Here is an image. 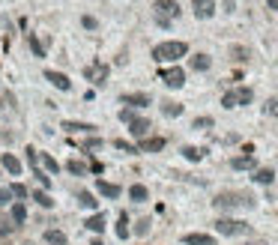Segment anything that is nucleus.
Wrapping results in <instances>:
<instances>
[{
    "mask_svg": "<svg viewBox=\"0 0 278 245\" xmlns=\"http://www.w3.org/2000/svg\"><path fill=\"white\" fill-rule=\"evenodd\" d=\"M153 9H156V15H159V24H168L171 18L180 15V3H177V0H156Z\"/></svg>",
    "mask_w": 278,
    "mask_h": 245,
    "instance_id": "obj_4",
    "label": "nucleus"
},
{
    "mask_svg": "<svg viewBox=\"0 0 278 245\" xmlns=\"http://www.w3.org/2000/svg\"><path fill=\"white\" fill-rule=\"evenodd\" d=\"M45 81H51L57 90H69V87H72V81H69L63 72H54V69H45Z\"/></svg>",
    "mask_w": 278,
    "mask_h": 245,
    "instance_id": "obj_9",
    "label": "nucleus"
},
{
    "mask_svg": "<svg viewBox=\"0 0 278 245\" xmlns=\"http://www.w3.org/2000/svg\"><path fill=\"white\" fill-rule=\"evenodd\" d=\"M147 231H150V222H141V225H138V234H141V237H144V234H147Z\"/></svg>",
    "mask_w": 278,
    "mask_h": 245,
    "instance_id": "obj_41",
    "label": "nucleus"
},
{
    "mask_svg": "<svg viewBox=\"0 0 278 245\" xmlns=\"http://www.w3.org/2000/svg\"><path fill=\"white\" fill-rule=\"evenodd\" d=\"M63 129H66V135H81V132H93L96 126H90V123H75V120H66V123H63Z\"/></svg>",
    "mask_w": 278,
    "mask_h": 245,
    "instance_id": "obj_13",
    "label": "nucleus"
},
{
    "mask_svg": "<svg viewBox=\"0 0 278 245\" xmlns=\"http://www.w3.org/2000/svg\"><path fill=\"white\" fill-rule=\"evenodd\" d=\"M222 105H225V108H237V96H234V90L222 96Z\"/></svg>",
    "mask_w": 278,
    "mask_h": 245,
    "instance_id": "obj_30",
    "label": "nucleus"
},
{
    "mask_svg": "<svg viewBox=\"0 0 278 245\" xmlns=\"http://www.w3.org/2000/svg\"><path fill=\"white\" fill-rule=\"evenodd\" d=\"M120 120H123V123H132V120H138V117H135L132 108H126V111H120Z\"/></svg>",
    "mask_w": 278,
    "mask_h": 245,
    "instance_id": "obj_37",
    "label": "nucleus"
},
{
    "mask_svg": "<svg viewBox=\"0 0 278 245\" xmlns=\"http://www.w3.org/2000/svg\"><path fill=\"white\" fill-rule=\"evenodd\" d=\"M9 192H12V195H15V198H21V201H24V198H27V189H24V186H21V183H15V186H12V189H9Z\"/></svg>",
    "mask_w": 278,
    "mask_h": 245,
    "instance_id": "obj_35",
    "label": "nucleus"
},
{
    "mask_svg": "<svg viewBox=\"0 0 278 245\" xmlns=\"http://www.w3.org/2000/svg\"><path fill=\"white\" fill-rule=\"evenodd\" d=\"M192 126H195V129H210V126H213V117H198Z\"/></svg>",
    "mask_w": 278,
    "mask_h": 245,
    "instance_id": "obj_31",
    "label": "nucleus"
},
{
    "mask_svg": "<svg viewBox=\"0 0 278 245\" xmlns=\"http://www.w3.org/2000/svg\"><path fill=\"white\" fill-rule=\"evenodd\" d=\"M96 189H99V195H105V198H111V201H117V198H120V186H114V183L96 180Z\"/></svg>",
    "mask_w": 278,
    "mask_h": 245,
    "instance_id": "obj_12",
    "label": "nucleus"
},
{
    "mask_svg": "<svg viewBox=\"0 0 278 245\" xmlns=\"http://www.w3.org/2000/svg\"><path fill=\"white\" fill-rule=\"evenodd\" d=\"M150 129H153V126H150V120H144V117H138V120H132V123H129V132H132L135 138H144Z\"/></svg>",
    "mask_w": 278,
    "mask_h": 245,
    "instance_id": "obj_10",
    "label": "nucleus"
},
{
    "mask_svg": "<svg viewBox=\"0 0 278 245\" xmlns=\"http://www.w3.org/2000/svg\"><path fill=\"white\" fill-rule=\"evenodd\" d=\"M216 231L222 237H240V234H249V225L246 222H237V219H219L216 222Z\"/></svg>",
    "mask_w": 278,
    "mask_h": 245,
    "instance_id": "obj_3",
    "label": "nucleus"
},
{
    "mask_svg": "<svg viewBox=\"0 0 278 245\" xmlns=\"http://www.w3.org/2000/svg\"><path fill=\"white\" fill-rule=\"evenodd\" d=\"M162 111H165L168 117H180V114H183V105H180V102H165Z\"/></svg>",
    "mask_w": 278,
    "mask_h": 245,
    "instance_id": "obj_22",
    "label": "nucleus"
},
{
    "mask_svg": "<svg viewBox=\"0 0 278 245\" xmlns=\"http://www.w3.org/2000/svg\"><path fill=\"white\" fill-rule=\"evenodd\" d=\"M30 48H33V54H36V57H45V48L39 45V39H36V36H30Z\"/></svg>",
    "mask_w": 278,
    "mask_h": 245,
    "instance_id": "obj_29",
    "label": "nucleus"
},
{
    "mask_svg": "<svg viewBox=\"0 0 278 245\" xmlns=\"http://www.w3.org/2000/svg\"><path fill=\"white\" fill-rule=\"evenodd\" d=\"M129 198H132L135 204H141V201H147V189H144V186H132V189H129Z\"/></svg>",
    "mask_w": 278,
    "mask_h": 245,
    "instance_id": "obj_24",
    "label": "nucleus"
},
{
    "mask_svg": "<svg viewBox=\"0 0 278 245\" xmlns=\"http://www.w3.org/2000/svg\"><path fill=\"white\" fill-rule=\"evenodd\" d=\"M219 210H252L255 201L249 195H240V192H222L216 201H213Z\"/></svg>",
    "mask_w": 278,
    "mask_h": 245,
    "instance_id": "obj_2",
    "label": "nucleus"
},
{
    "mask_svg": "<svg viewBox=\"0 0 278 245\" xmlns=\"http://www.w3.org/2000/svg\"><path fill=\"white\" fill-rule=\"evenodd\" d=\"M84 75H87L90 81H96V84H105V78H108V66H105V63H93V66L84 69Z\"/></svg>",
    "mask_w": 278,
    "mask_h": 245,
    "instance_id": "obj_7",
    "label": "nucleus"
},
{
    "mask_svg": "<svg viewBox=\"0 0 278 245\" xmlns=\"http://www.w3.org/2000/svg\"><path fill=\"white\" fill-rule=\"evenodd\" d=\"M45 243H48V245H66V243H69V237H66L63 231L51 228V231H45Z\"/></svg>",
    "mask_w": 278,
    "mask_h": 245,
    "instance_id": "obj_16",
    "label": "nucleus"
},
{
    "mask_svg": "<svg viewBox=\"0 0 278 245\" xmlns=\"http://www.w3.org/2000/svg\"><path fill=\"white\" fill-rule=\"evenodd\" d=\"M120 102L129 105V108H147L150 105V96L147 93H126V96H120Z\"/></svg>",
    "mask_w": 278,
    "mask_h": 245,
    "instance_id": "obj_8",
    "label": "nucleus"
},
{
    "mask_svg": "<svg viewBox=\"0 0 278 245\" xmlns=\"http://www.w3.org/2000/svg\"><path fill=\"white\" fill-rule=\"evenodd\" d=\"M42 165L48 168V174H57V162H54L51 156H42Z\"/></svg>",
    "mask_w": 278,
    "mask_h": 245,
    "instance_id": "obj_34",
    "label": "nucleus"
},
{
    "mask_svg": "<svg viewBox=\"0 0 278 245\" xmlns=\"http://www.w3.org/2000/svg\"><path fill=\"white\" fill-rule=\"evenodd\" d=\"M264 111H267L270 117H278V96H276V99H270V102H267V108H264Z\"/></svg>",
    "mask_w": 278,
    "mask_h": 245,
    "instance_id": "obj_33",
    "label": "nucleus"
},
{
    "mask_svg": "<svg viewBox=\"0 0 278 245\" xmlns=\"http://www.w3.org/2000/svg\"><path fill=\"white\" fill-rule=\"evenodd\" d=\"M276 180V174H273V168H261L258 174H255V183H261V186H270Z\"/></svg>",
    "mask_w": 278,
    "mask_h": 245,
    "instance_id": "obj_18",
    "label": "nucleus"
},
{
    "mask_svg": "<svg viewBox=\"0 0 278 245\" xmlns=\"http://www.w3.org/2000/svg\"><path fill=\"white\" fill-rule=\"evenodd\" d=\"M81 24H84L87 30H96V18H90V15H84V18H81Z\"/></svg>",
    "mask_w": 278,
    "mask_h": 245,
    "instance_id": "obj_40",
    "label": "nucleus"
},
{
    "mask_svg": "<svg viewBox=\"0 0 278 245\" xmlns=\"http://www.w3.org/2000/svg\"><path fill=\"white\" fill-rule=\"evenodd\" d=\"M138 150L141 153H159V150H165V138H147V141H141Z\"/></svg>",
    "mask_w": 278,
    "mask_h": 245,
    "instance_id": "obj_14",
    "label": "nucleus"
},
{
    "mask_svg": "<svg viewBox=\"0 0 278 245\" xmlns=\"http://www.w3.org/2000/svg\"><path fill=\"white\" fill-rule=\"evenodd\" d=\"M66 168H69L72 174H78V177H81V174H87V165H84V162H69Z\"/></svg>",
    "mask_w": 278,
    "mask_h": 245,
    "instance_id": "obj_28",
    "label": "nucleus"
},
{
    "mask_svg": "<svg viewBox=\"0 0 278 245\" xmlns=\"http://www.w3.org/2000/svg\"><path fill=\"white\" fill-rule=\"evenodd\" d=\"M33 198H36V204H39V207H45V210H51V207H54V201H51V195H45V192H36Z\"/></svg>",
    "mask_w": 278,
    "mask_h": 245,
    "instance_id": "obj_26",
    "label": "nucleus"
},
{
    "mask_svg": "<svg viewBox=\"0 0 278 245\" xmlns=\"http://www.w3.org/2000/svg\"><path fill=\"white\" fill-rule=\"evenodd\" d=\"M234 96H237V105H249V102L255 99V93H252L249 87H240V90H234Z\"/></svg>",
    "mask_w": 278,
    "mask_h": 245,
    "instance_id": "obj_19",
    "label": "nucleus"
},
{
    "mask_svg": "<svg viewBox=\"0 0 278 245\" xmlns=\"http://www.w3.org/2000/svg\"><path fill=\"white\" fill-rule=\"evenodd\" d=\"M231 54H234V60H246V57H249V51H246V48H237V45L231 48Z\"/></svg>",
    "mask_w": 278,
    "mask_h": 245,
    "instance_id": "obj_36",
    "label": "nucleus"
},
{
    "mask_svg": "<svg viewBox=\"0 0 278 245\" xmlns=\"http://www.w3.org/2000/svg\"><path fill=\"white\" fill-rule=\"evenodd\" d=\"M117 237H120V240H126V237H129V228H126V216H120V225H117Z\"/></svg>",
    "mask_w": 278,
    "mask_h": 245,
    "instance_id": "obj_32",
    "label": "nucleus"
},
{
    "mask_svg": "<svg viewBox=\"0 0 278 245\" xmlns=\"http://www.w3.org/2000/svg\"><path fill=\"white\" fill-rule=\"evenodd\" d=\"M231 165H234L237 171H246V168H255V159H252V156H240V159H234Z\"/></svg>",
    "mask_w": 278,
    "mask_h": 245,
    "instance_id": "obj_23",
    "label": "nucleus"
},
{
    "mask_svg": "<svg viewBox=\"0 0 278 245\" xmlns=\"http://www.w3.org/2000/svg\"><path fill=\"white\" fill-rule=\"evenodd\" d=\"M114 144H117V150H123V153H138V150H135L132 144H126V141H114Z\"/></svg>",
    "mask_w": 278,
    "mask_h": 245,
    "instance_id": "obj_38",
    "label": "nucleus"
},
{
    "mask_svg": "<svg viewBox=\"0 0 278 245\" xmlns=\"http://www.w3.org/2000/svg\"><path fill=\"white\" fill-rule=\"evenodd\" d=\"M78 201H81V207H87V210H96V204H99L90 192H81V195H78Z\"/></svg>",
    "mask_w": 278,
    "mask_h": 245,
    "instance_id": "obj_25",
    "label": "nucleus"
},
{
    "mask_svg": "<svg viewBox=\"0 0 278 245\" xmlns=\"http://www.w3.org/2000/svg\"><path fill=\"white\" fill-rule=\"evenodd\" d=\"M9 198H12V192H9V189H0V207H6V204H12Z\"/></svg>",
    "mask_w": 278,
    "mask_h": 245,
    "instance_id": "obj_39",
    "label": "nucleus"
},
{
    "mask_svg": "<svg viewBox=\"0 0 278 245\" xmlns=\"http://www.w3.org/2000/svg\"><path fill=\"white\" fill-rule=\"evenodd\" d=\"M12 219H15L18 225L27 219V210H24V204H15V207H12Z\"/></svg>",
    "mask_w": 278,
    "mask_h": 245,
    "instance_id": "obj_27",
    "label": "nucleus"
},
{
    "mask_svg": "<svg viewBox=\"0 0 278 245\" xmlns=\"http://www.w3.org/2000/svg\"><path fill=\"white\" fill-rule=\"evenodd\" d=\"M210 66H213V60H210L207 54H195V57H192V69H195V72H207Z\"/></svg>",
    "mask_w": 278,
    "mask_h": 245,
    "instance_id": "obj_17",
    "label": "nucleus"
},
{
    "mask_svg": "<svg viewBox=\"0 0 278 245\" xmlns=\"http://www.w3.org/2000/svg\"><path fill=\"white\" fill-rule=\"evenodd\" d=\"M270 9H278V0H270Z\"/></svg>",
    "mask_w": 278,
    "mask_h": 245,
    "instance_id": "obj_42",
    "label": "nucleus"
},
{
    "mask_svg": "<svg viewBox=\"0 0 278 245\" xmlns=\"http://www.w3.org/2000/svg\"><path fill=\"white\" fill-rule=\"evenodd\" d=\"M192 9L201 21H207V18L216 15V0H192Z\"/></svg>",
    "mask_w": 278,
    "mask_h": 245,
    "instance_id": "obj_6",
    "label": "nucleus"
},
{
    "mask_svg": "<svg viewBox=\"0 0 278 245\" xmlns=\"http://www.w3.org/2000/svg\"><path fill=\"white\" fill-rule=\"evenodd\" d=\"M183 243H186V245H216V240L207 237V234H186Z\"/></svg>",
    "mask_w": 278,
    "mask_h": 245,
    "instance_id": "obj_15",
    "label": "nucleus"
},
{
    "mask_svg": "<svg viewBox=\"0 0 278 245\" xmlns=\"http://www.w3.org/2000/svg\"><path fill=\"white\" fill-rule=\"evenodd\" d=\"M204 153H207V150H201V147H183V156H186L189 162H201Z\"/></svg>",
    "mask_w": 278,
    "mask_h": 245,
    "instance_id": "obj_20",
    "label": "nucleus"
},
{
    "mask_svg": "<svg viewBox=\"0 0 278 245\" xmlns=\"http://www.w3.org/2000/svg\"><path fill=\"white\" fill-rule=\"evenodd\" d=\"M84 225H87L90 231H96V234H102V231H105V216H90V219H87Z\"/></svg>",
    "mask_w": 278,
    "mask_h": 245,
    "instance_id": "obj_21",
    "label": "nucleus"
},
{
    "mask_svg": "<svg viewBox=\"0 0 278 245\" xmlns=\"http://www.w3.org/2000/svg\"><path fill=\"white\" fill-rule=\"evenodd\" d=\"M90 245H102V240H93V243H90Z\"/></svg>",
    "mask_w": 278,
    "mask_h": 245,
    "instance_id": "obj_43",
    "label": "nucleus"
},
{
    "mask_svg": "<svg viewBox=\"0 0 278 245\" xmlns=\"http://www.w3.org/2000/svg\"><path fill=\"white\" fill-rule=\"evenodd\" d=\"M186 54H189L186 42H162V45L153 48V60H159V63H174V60H180Z\"/></svg>",
    "mask_w": 278,
    "mask_h": 245,
    "instance_id": "obj_1",
    "label": "nucleus"
},
{
    "mask_svg": "<svg viewBox=\"0 0 278 245\" xmlns=\"http://www.w3.org/2000/svg\"><path fill=\"white\" fill-rule=\"evenodd\" d=\"M162 81H165V87H171V90H180L183 84H186V72L180 69V66H171V69H162V75H159Z\"/></svg>",
    "mask_w": 278,
    "mask_h": 245,
    "instance_id": "obj_5",
    "label": "nucleus"
},
{
    "mask_svg": "<svg viewBox=\"0 0 278 245\" xmlns=\"http://www.w3.org/2000/svg\"><path fill=\"white\" fill-rule=\"evenodd\" d=\"M0 165L12 174V177H21V162L12 156V153H3V159H0Z\"/></svg>",
    "mask_w": 278,
    "mask_h": 245,
    "instance_id": "obj_11",
    "label": "nucleus"
}]
</instances>
